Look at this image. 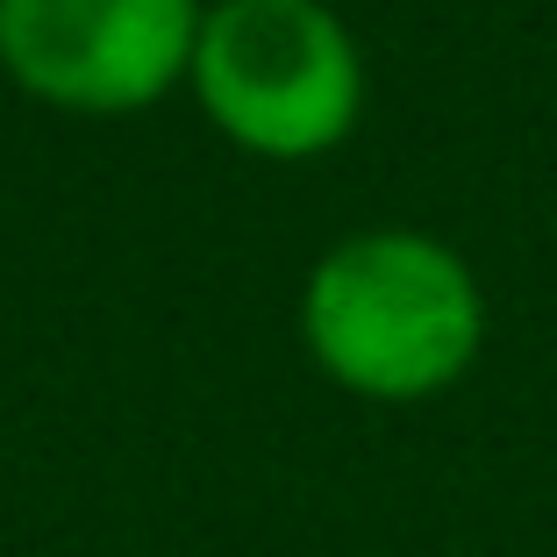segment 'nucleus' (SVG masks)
Listing matches in <instances>:
<instances>
[{"label":"nucleus","instance_id":"nucleus-1","mask_svg":"<svg viewBox=\"0 0 557 557\" xmlns=\"http://www.w3.org/2000/svg\"><path fill=\"white\" fill-rule=\"evenodd\" d=\"M300 344L358 400H436L486 344L472 264L422 230H364L314 258L300 286Z\"/></svg>","mask_w":557,"mask_h":557},{"label":"nucleus","instance_id":"nucleus-2","mask_svg":"<svg viewBox=\"0 0 557 557\" xmlns=\"http://www.w3.org/2000/svg\"><path fill=\"white\" fill-rule=\"evenodd\" d=\"M200 108L250 158H322L358 129L364 58L322 0H214L194 36Z\"/></svg>","mask_w":557,"mask_h":557},{"label":"nucleus","instance_id":"nucleus-3","mask_svg":"<svg viewBox=\"0 0 557 557\" xmlns=\"http://www.w3.org/2000/svg\"><path fill=\"white\" fill-rule=\"evenodd\" d=\"M200 0H0V65L72 115H136L194 65Z\"/></svg>","mask_w":557,"mask_h":557}]
</instances>
